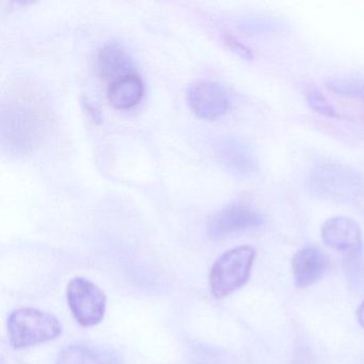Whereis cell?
Masks as SVG:
<instances>
[{
  "instance_id": "1",
  "label": "cell",
  "mask_w": 364,
  "mask_h": 364,
  "mask_svg": "<svg viewBox=\"0 0 364 364\" xmlns=\"http://www.w3.org/2000/svg\"><path fill=\"white\" fill-rule=\"evenodd\" d=\"M7 325L10 344L16 349L50 342L63 333V326L56 316L37 309L14 310Z\"/></svg>"
},
{
  "instance_id": "2",
  "label": "cell",
  "mask_w": 364,
  "mask_h": 364,
  "mask_svg": "<svg viewBox=\"0 0 364 364\" xmlns=\"http://www.w3.org/2000/svg\"><path fill=\"white\" fill-rule=\"evenodd\" d=\"M309 188L315 196L336 201H349L361 195L363 178L336 163H321L311 172Z\"/></svg>"
},
{
  "instance_id": "3",
  "label": "cell",
  "mask_w": 364,
  "mask_h": 364,
  "mask_svg": "<svg viewBox=\"0 0 364 364\" xmlns=\"http://www.w3.org/2000/svg\"><path fill=\"white\" fill-rule=\"evenodd\" d=\"M255 250L250 246H240L223 253L213 265L210 285L216 298L227 297L244 287L250 277Z\"/></svg>"
},
{
  "instance_id": "4",
  "label": "cell",
  "mask_w": 364,
  "mask_h": 364,
  "mask_svg": "<svg viewBox=\"0 0 364 364\" xmlns=\"http://www.w3.org/2000/svg\"><path fill=\"white\" fill-rule=\"evenodd\" d=\"M70 310L82 327L99 325L105 316L106 295L97 284L84 277H76L68 284Z\"/></svg>"
},
{
  "instance_id": "5",
  "label": "cell",
  "mask_w": 364,
  "mask_h": 364,
  "mask_svg": "<svg viewBox=\"0 0 364 364\" xmlns=\"http://www.w3.org/2000/svg\"><path fill=\"white\" fill-rule=\"evenodd\" d=\"M186 101L193 114L204 120H216L229 112L231 101L223 85L198 80L189 85Z\"/></svg>"
},
{
  "instance_id": "6",
  "label": "cell",
  "mask_w": 364,
  "mask_h": 364,
  "mask_svg": "<svg viewBox=\"0 0 364 364\" xmlns=\"http://www.w3.org/2000/svg\"><path fill=\"white\" fill-rule=\"evenodd\" d=\"M263 215L246 205H231L219 210L208 223L212 240H221L236 234L259 229L264 225Z\"/></svg>"
},
{
  "instance_id": "7",
  "label": "cell",
  "mask_w": 364,
  "mask_h": 364,
  "mask_svg": "<svg viewBox=\"0 0 364 364\" xmlns=\"http://www.w3.org/2000/svg\"><path fill=\"white\" fill-rule=\"evenodd\" d=\"M321 238L330 248L347 257L361 255L363 240L360 225L348 217H332L321 225Z\"/></svg>"
},
{
  "instance_id": "8",
  "label": "cell",
  "mask_w": 364,
  "mask_h": 364,
  "mask_svg": "<svg viewBox=\"0 0 364 364\" xmlns=\"http://www.w3.org/2000/svg\"><path fill=\"white\" fill-rule=\"evenodd\" d=\"M216 152L223 167L234 176L248 178L257 172V154L242 139L235 137L223 138L217 144Z\"/></svg>"
},
{
  "instance_id": "9",
  "label": "cell",
  "mask_w": 364,
  "mask_h": 364,
  "mask_svg": "<svg viewBox=\"0 0 364 364\" xmlns=\"http://www.w3.org/2000/svg\"><path fill=\"white\" fill-rule=\"evenodd\" d=\"M329 268L325 253L315 247L300 249L291 261L294 281L298 287H308L321 280Z\"/></svg>"
},
{
  "instance_id": "10",
  "label": "cell",
  "mask_w": 364,
  "mask_h": 364,
  "mask_svg": "<svg viewBox=\"0 0 364 364\" xmlns=\"http://www.w3.org/2000/svg\"><path fill=\"white\" fill-rule=\"evenodd\" d=\"M97 67L104 80L112 82L137 74L133 57L129 50L119 43H109L99 53Z\"/></svg>"
},
{
  "instance_id": "11",
  "label": "cell",
  "mask_w": 364,
  "mask_h": 364,
  "mask_svg": "<svg viewBox=\"0 0 364 364\" xmlns=\"http://www.w3.org/2000/svg\"><path fill=\"white\" fill-rule=\"evenodd\" d=\"M55 364H123V362L110 349L85 343H74L61 350Z\"/></svg>"
},
{
  "instance_id": "12",
  "label": "cell",
  "mask_w": 364,
  "mask_h": 364,
  "mask_svg": "<svg viewBox=\"0 0 364 364\" xmlns=\"http://www.w3.org/2000/svg\"><path fill=\"white\" fill-rule=\"evenodd\" d=\"M144 93V87L141 78L137 74H134L112 82L107 95L109 103L114 108L129 109L139 104Z\"/></svg>"
},
{
  "instance_id": "13",
  "label": "cell",
  "mask_w": 364,
  "mask_h": 364,
  "mask_svg": "<svg viewBox=\"0 0 364 364\" xmlns=\"http://www.w3.org/2000/svg\"><path fill=\"white\" fill-rule=\"evenodd\" d=\"M326 86L340 97L364 103V78H333L328 80Z\"/></svg>"
},
{
  "instance_id": "14",
  "label": "cell",
  "mask_w": 364,
  "mask_h": 364,
  "mask_svg": "<svg viewBox=\"0 0 364 364\" xmlns=\"http://www.w3.org/2000/svg\"><path fill=\"white\" fill-rule=\"evenodd\" d=\"M306 99L311 109L314 110L317 114L329 117V118H340V114L316 87H309L306 89Z\"/></svg>"
},
{
  "instance_id": "15",
  "label": "cell",
  "mask_w": 364,
  "mask_h": 364,
  "mask_svg": "<svg viewBox=\"0 0 364 364\" xmlns=\"http://www.w3.org/2000/svg\"><path fill=\"white\" fill-rule=\"evenodd\" d=\"M227 43L229 44L230 48H231L234 52L237 53V54L240 55L242 58H253L252 54H251V50H249V48H247L246 46H242V44L240 43V42H238L237 40L233 39V38H228Z\"/></svg>"
},
{
  "instance_id": "16",
  "label": "cell",
  "mask_w": 364,
  "mask_h": 364,
  "mask_svg": "<svg viewBox=\"0 0 364 364\" xmlns=\"http://www.w3.org/2000/svg\"><path fill=\"white\" fill-rule=\"evenodd\" d=\"M357 317L360 325L364 328V300L362 301L361 306H360L359 309H358Z\"/></svg>"
}]
</instances>
